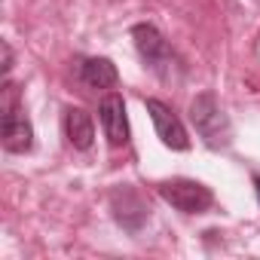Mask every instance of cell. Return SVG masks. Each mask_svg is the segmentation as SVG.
I'll use <instances>...</instances> for the list:
<instances>
[{"label": "cell", "instance_id": "ba28073f", "mask_svg": "<svg viewBox=\"0 0 260 260\" xmlns=\"http://www.w3.org/2000/svg\"><path fill=\"white\" fill-rule=\"evenodd\" d=\"M61 128L74 150H89L95 144V122L83 107H68L61 116Z\"/></svg>", "mask_w": 260, "mask_h": 260}, {"label": "cell", "instance_id": "3957f363", "mask_svg": "<svg viewBox=\"0 0 260 260\" xmlns=\"http://www.w3.org/2000/svg\"><path fill=\"white\" fill-rule=\"evenodd\" d=\"M132 40H135V49L141 55V61L159 77V80H175V71H184V64H178V55L175 49L169 46V40L150 25V22H141L132 28Z\"/></svg>", "mask_w": 260, "mask_h": 260}, {"label": "cell", "instance_id": "6da1fadb", "mask_svg": "<svg viewBox=\"0 0 260 260\" xmlns=\"http://www.w3.org/2000/svg\"><path fill=\"white\" fill-rule=\"evenodd\" d=\"M190 122L196 125L199 138L205 141V147L211 150H226L233 144V125L230 116L223 113L220 101L214 98V92H199L190 101Z\"/></svg>", "mask_w": 260, "mask_h": 260}, {"label": "cell", "instance_id": "9c48e42d", "mask_svg": "<svg viewBox=\"0 0 260 260\" xmlns=\"http://www.w3.org/2000/svg\"><path fill=\"white\" fill-rule=\"evenodd\" d=\"M77 77L86 89H113L119 83L116 64L110 58H80L77 61Z\"/></svg>", "mask_w": 260, "mask_h": 260}, {"label": "cell", "instance_id": "7a4b0ae2", "mask_svg": "<svg viewBox=\"0 0 260 260\" xmlns=\"http://www.w3.org/2000/svg\"><path fill=\"white\" fill-rule=\"evenodd\" d=\"M0 110H4V125H0L4 150H10V153H28L34 147V125L25 116V110L19 104V89L10 80H4V101H0Z\"/></svg>", "mask_w": 260, "mask_h": 260}, {"label": "cell", "instance_id": "277c9868", "mask_svg": "<svg viewBox=\"0 0 260 260\" xmlns=\"http://www.w3.org/2000/svg\"><path fill=\"white\" fill-rule=\"evenodd\" d=\"M156 193L184 214H205L214 205V193L193 178H169L156 184Z\"/></svg>", "mask_w": 260, "mask_h": 260}, {"label": "cell", "instance_id": "52a82bcc", "mask_svg": "<svg viewBox=\"0 0 260 260\" xmlns=\"http://www.w3.org/2000/svg\"><path fill=\"white\" fill-rule=\"evenodd\" d=\"M98 119L104 128V138L110 147H125L128 144V116H125V101L122 95L110 92L98 104Z\"/></svg>", "mask_w": 260, "mask_h": 260}, {"label": "cell", "instance_id": "8992f818", "mask_svg": "<svg viewBox=\"0 0 260 260\" xmlns=\"http://www.w3.org/2000/svg\"><path fill=\"white\" fill-rule=\"evenodd\" d=\"M147 113H150V119H153V128H156L159 141H162L169 150H187V147H190V138H187L184 122L178 119V113H175L166 101L147 98Z\"/></svg>", "mask_w": 260, "mask_h": 260}, {"label": "cell", "instance_id": "30bf717a", "mask_svg": "<svg viewBox=\"0 0 260 260\" xmlns=\"http://www.w3.org/2000/svg\"><path fill=\"white\" fill-rule=\"evenodd\" d=\"M0 52H4V80H10V71H13V49H10V43H0Z\"/></svg>", "mask_w": 260, "mask_h": 260}, {"label": "cell", "instance_id": "8fae6325", "mask_svg": "<svg viewBox=\"0 0 260 260\" xmlns=\"http://www.w3.org/2000/svg\"><path fill=\"white\" fill-rule=\"evenodd\" d=\"M251 181H254V190H257V199H260V175H254Z\"/></svg>", "mask_w": 260, "mask_h": 260}, {"label": "cell", "instance_id": "5b68a950", "mask_svg": "<svg viewBox=\"0 0 260 260\" xmlns=\"http://www.w3.org/2000/svg\"><path fill=\"white\" fill-rule=\"evenodd\" d=\"M110 211H113L116 223L122 230H128V233H138L150 217L147 202L141 199V193L135 187H128V184H122V187H116L110 193Z\"/></svg>", "mask_w": 260, "mask_h": 260}]
</instances>
